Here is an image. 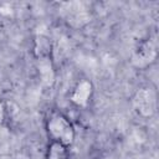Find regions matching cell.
<instances>
[{
    "mask_svg": "<svg viewBox=\"0 0 159 159\" xmlns=\"http://www.w3.org/2000/svg\"><path fill=\"white\" fill-rule=\"evenodd\" d=\"M70 158H71L70 147L52 140H50L48 144L46 145L45 159H70Z\"/></svg>",
    "mask_w": 159,
    "mask_h": 159,
    "instance_id": "obj_6",
    "label": "cell"
},
{
    "mask_svg": "<svg viewBox=\"0 0 159 159\" xmlns=\"http://www.w3.org/2000/svg\"><path fill=\"white\" fill-rule=\"evenodd\" d=\"M135 53H137V57H135L137 61L143 62V61L149 60V63H150V61H154V58L157 56V51L150 41L142 42L138 46V48L135 50Z\"/></svg>",
    "mask_w": 159,
    "mask_h": 159,
    "instance_id": "obj_7",
    "label": "cell"
},
{
    "mask_svg": "<svg viewBox=\"0 0 159 159\" xmlns=\"http://www.w3.org/2000/svg\"><path fill=\"white\" fill-rule=\"evenodd\" d=\"M6 117H7V108H6L5 103L0 101V127L5 123Z\"/></svg>",
    "mask_w": 159,
    "mask_h": 159,
    "instance_id": "obj_8",
    "label": "cell"
},
{
    "mask_svg": "<svg viewBox=\"0 0 159 159\" xmlns=\"http://www.w3.org/2000/svg\"><path fill=\"white\" fill-rule=\"evenodd\" d=\"M34 57H42V56H53V47L51 39L47 35L39 34L34 40L32 46Z\"/></svg>",
    "mask_w": 159,
    "mask_h": 159,
    "instance_id": "obj_5",
    "label": "cell"
},
{
    "mask_svg": "<svg viewBox=\"0 0 159 159\" xmlns=\"http://www.w3.org/2000/svg\"><path fill=\"white\" fill-rule=\"evenodd\" d=\"M45 132L50 140L72 147L76 139V128L72 120L61 111L52 109L45 118Z\"/></svg>",
    "mask_w": 159,
    "mask_h": 159,
    "instance_id": "obj_1",
    "label": "cell"
},
{
    "mask_svg": "<svg viewBox=\"0 0 159 159\" xmlns=\"http://www.w3.org/2000/svg\"><path fill=\"white\" fill-rule=\"evenodd\" d=\"M36 68L39 71V76L43 84L52 86L55 81V66H53V56H42L35 57Z\"/></svg>",
    "mask_w": 159,
    "mask_h": 159,
    "instance_id": "obj_4",
    "label": "cell"
},
{
    "mask_svg": "<svg viewBox=\"0 0 159 159\" xmlns=\"http://www.w3.org/2000/svg\"><path fill=\"white\" fill-rule=\"evenodd\" d=\"M132 106L135 113L143 118H150L157 112V93L150 87L139 88L133 98Z\"/></svg>",
    "mask_w": 159,
    "mask_h": 159,
    "instance_id": "obj_2",
    "label": "cell"
},
{
    "mask_svg": "<svg viewBox=\"0 0 159 159\" xmlns=\"http://www.w3.org/2000/svg\"><path fill=\"white\" fill-rule=\"evenodd\" d=\"M94 93L93 83L88 78H81L76 82L72 91L68 94L70 102L78 108H87L92 101Z\"/></svg>",
    "mask_w": 159,
    "mask_h": 159,
    "instance_id": "obj_3",
    "label": "cell"
}]
</instances>
